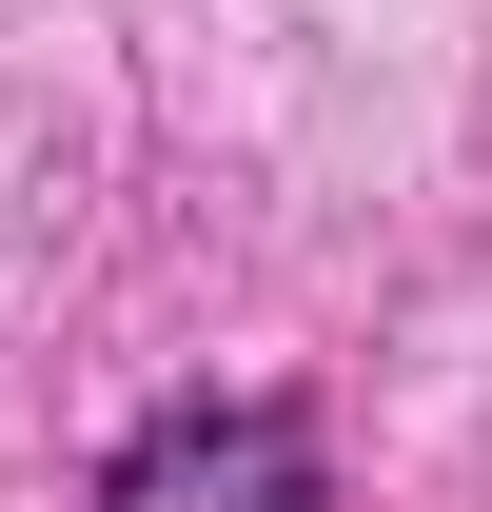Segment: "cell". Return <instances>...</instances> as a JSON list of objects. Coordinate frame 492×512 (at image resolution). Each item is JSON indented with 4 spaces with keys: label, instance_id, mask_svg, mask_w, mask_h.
<instances>
[{
    "label": "cell",
    "instance_id": "1",
    "mask_svg": "<svg viewBox=\"0 0 492 512\" xmlns=\"http://www.w3.org/2000/svg\"><path fill=\"white\" fill-rule=\"evenodd\" d=\"M99 512H315V434L276 394H197V414H158V434L119 453Z\"/></svg>",
    "mask_w": 492,
    "mask_h": 512
}]
</instances>
